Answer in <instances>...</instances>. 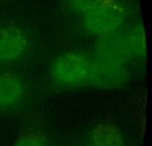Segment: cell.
<instances>
[{"label":"cell","mask_w":152,"mask_h":146,"mask_svg":"<svg viewBox=\"0 0 152 146\" xmlns=\"http://www.w3.org/2000/svg\"><path fill=\"white\" fill-rule=\"evenodd\" d=\"M90 68L91 56L71 50L56 58L50 67V74L53 82L61 87H87Z\"/></svg>","instance_id":"obj_1"},{"label":"cell","mask_w":152,"mask_h":146,"mask_svg":"<svg viewBox=\"0 0 152 146\" xmlns=\"http://www.w3.org/2000/svg\"><path fill=\"white\" fill-rule=\"evenodd\" d=\"M126 10L117 0H103L83 16V25L93 35H105L122 29L126 19Z\"/></svg>","instance_id":"obj_2"},{"label":"cell","mask_w":152,"mask_h":146,"mask_svg":"<svg viewBox=\"0 0 152 146\" xmlns=\"http://www.w3.org/2000/svg\"><path fill=\"white\" fill-rule=\"evenodd\" d=\"M129 81V73L124 65L91 56V68L87 87L102 90L122 88Z\"/></svg>","instance_id":"obj_3"},{"label":"cell","mask_w":152,"mask_h":146,"mask_svg":"<svg viewBox=\"0 0 152 146\" xmlns=\"http://www.w3.org/2000/svg\"><path fill=\"white\" fill-rule=\"evenodd\" d=\"M95 56L124 66L132 60L126 47L123 30L98 36L95 44Z\"/></svg>","instance_id":"obj_4"},{"label":"cell","mask_w":152,"mask_h":146,"mask_svg":"<svg viewBox=\"0 0 152 146\" xmlns=\"http://www.w3.org/2000/svg\"><path fill=\"white\" fill-rule=\"evenodd\" d=\"M28 47L25 31L15 25H8L0 29V63L18 60Z\"/></svg>","instance_id":"obj_5"},{"label":"cell","mask_w":152,"mask_h":146,"mask_svg":"<svg viewBox=\"0 0 152 146\" xmlns=\"http://www.w3.org/2000/svg\"><path fill=\"white\" fill-rule=\"evenodd\" d=\"M24 91V84L19 76L10 72L0 73V109L17 105Z\"/></svg>","instance_id":"obj_6"},{"label":"cell","mask_w":152,"mask_h":146,"mask_svg":"<svg viewBox=\"0 0 152 146\" xmlns=\"http://www.w3.org/2000/svg\"><path fill=\"white\" fill-rule=\"evenodd\" d=\"M91 146H125L121 131L113 123L100 122L93 126L89 134Z\"/></svg>","instance_id":"obj_7"},{"label":"cell","mask_w":152,"mask_h":146,"mask_svg":"<svg viewBox=\"0 0 152 146\" xmlns=\"http://www.w3.org/2000/svg\"><path fill=\"white\" fill-rule=\"evenodd\" d=\"M125 42L132 59L142 60L146 57L147 45L145 28L140 23L123 30Z\"/></svg>","instance_id":"obj_8"},{"label":"cell","mask_w":152,"mask_h":146,"mask_svg":"<svg viewBox=\"0 0 152 146\" xmlns=\"http://www.w3.org/2000/svg\"><path fill=\"white\" fill-rule=\"evenodd\" d=\"M13 146H47V142L42 133L34 129L22 134Z\"/></svg>","instance_id":"obj_9"},{"label":"cell","mask_w":152,"mask_h":146,"mask_svg":"<svg viewBox=\"0 0 152 146\" xmlns=\"http://www.w3.org/2000/svg\"><path fill=\"white\" fill-rule=\"evenodd\" d=\"M102 1L103 0H65L71 11L82 16L91 11Z\"/></svg>","instance_id":"obj_10"}]
</instances>
